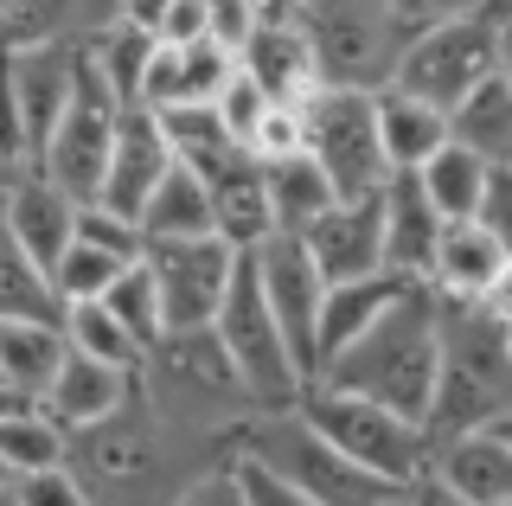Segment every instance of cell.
<instances>
[{
  "label": "cell",
  "instance_id": "obj_1",
  "mask_svg": "<svg viewBox=\"0 0 512 506\" xmlns=\"http://www.w3.org/2000/svg\"><path fill=\"white\" fill-rule=\"evenodd\" d=\"M218 462H231L224 442H205L180 423H167L148 398H135L122 417L71 436V468L96 506H173Z\"/></svg>",
  "mask_w": 512,
  "mask_h": 506
},
{
  "label": "cell",
  "instance_id": "obj_2",
  "mask_svg": "<svg viewBox=\"0 0 512 506\" xmlns=\"http://www.w3.org/2000/svg\"><path fill=\"white\" fill-rule=\"evenodd\" d=\"M320 385L429 423L442 385V295L429 282H410L372 334H359L340 359H327Z\"/></svg>",
  "mask_w": 512,
  "mask_h": 506
},
{
  "label": "cell",
  "instance_id": "obj_3",
  "mask_svg": "<svg viewBox=\"0 0 512 506\" xmlns=\"http://www.w3.org/2000/svg\"><path fill=\"white\" fill-rule=\"evenodd\" d=\"M141 398H148L167 423L205 436V442H224L231 449L237 430L250 417H263L237 372V359L224 353L218 327H199V334H167L148 353V372H141Z\"/></svg>",
  "mask_w": 512,
  "mask_h": 506
},
{
  "label": "cell",
  "instance_id": "obj_4",
  "mask_svg": "<svg viewBox=\"0 0 512 506\" xmlns=\"http://www.w3.org/2000/svg\"><path fill=\"white\" fill-rule=\"evenodd\" d=\"M512 417V327L487 302H442V385L429 436H468Z\"/></svg>",
  "mask_w": 512,
  "mask_h": 506
},
{
  "label": "cell",
  "instance_id": "obj_5",
  "mask_svg": "<svg viewBox=\"0 0 512 506\" xmlns=\"http://www.w3.org/2000/svg\"><path fill=\"white\" fill-rule=\"evenodd\" d=\"M231 455L263 462L269 474H282V481L295 487L301 500H314V506H391L397 494H404V487H391L384 474H372V468L352 462V455H340L301 410L250 417L244 430H237Z\"/></svg>",
  "mask_w": 512,
  "mask_h": 506
},
{
  "label": "cell",
  "instance_id": "obj_6",
  "mask_svg": "<svg viewBox=\"0 0 512 506\" xmlns=\"http://www.w3.org/2000/svg\"><path fill=\"white\" fill-rule=\"evenodd\" d=\"M295 410H301V417H308L340 455H352L359 468L384 474V481L404 487V494L429 474L436 436H429V423L404 417V410H384V404H372V398H352V391H333V385H308Z\"/></svg>",
  "mask_w": 512,
  "mask_h": 506
},
{
  "label": "cell",
  "instance_id": "obj_7",
  "mask_svg": "<svg viewBox=\"0 0 512 506\" xmlns=\"http://www.w3.org/2000/svg\"><path fill=\"white\" fill-rule=\"evenodd\" d=\"M301 26L320 52V77L340 90H391L416 39L391 0H301Z\"/></svg>",
  "mask_w": 512,
  "mask_h": 506
},
{
  "label": "cell",
  "instance_id": "obj_8",
  "mask_svg": "<svg viewBox=\"0 0 512 506\" xmlns=\"http://www.w3.org/2000/svg\"><path fill=\"white\" fill-rule=\"evenodd\" d=\"M218 340L224 353L237 359V372H244L256 410H295L301 391H308V378L295 366V346H288L282 321H276V302H269L263 289V263H256V250H244V263H237V282L231 295H224L218 308Z\"/></svg>",
  "mask_w": 512,
  "mask_h": 506
},
{
  "label": "cell",
  "instance_id": "obj_9",
  "mask_svg": "<svg viewBox=\"0 0 512 506\" xmlns=\"http://www.w3.org/2000/svg\"><path fill=\"white\" fill-rule=\"evenodd\" d=\"M308 154L327 167L340 199H372L397 180L378 135V90H314L308 97Z\"/></svg>",
  "mask_w": 512,
  "mask_h": 506
},
{
  "label": "cell",
  "instance_id": "obj_10",
  "mask_svg": "<svg viewBox=\"0 0 512 506\" xmlns=\"http://www.w3.org/2000/svg\"><path fill=\"white\" fill-rule=\"evenodd\" d=\"M84 84V45L7 52V167H39Z\"/></svg>",
  "mask_w": 512,
  "mask_h": 506
},
{
  "label": "cell",
  "instance_id": "obj_11",
  "mask_svg": "<svg viewBox=\"0 0 512 506\" xmlns=\"http://www.w3.org/2000/svg\"><path fill=\"white\" fill-rule=\"evenodd\" d=\"M487 77H500V26L487 13H474V20H448V26L416 33L391 90H410V97H423V103L455 116Z\"/></svg>",
  "mask_w": 512,
  "mask_h": 506
},
{
  "label": "cell",
  "instance_id": "obj_12",
  "mask_svg": "<svg viewBox=\"0 0 512 506\" xmlns=\"http://www.w3.org/2000/svg\"><path fill=\"white\" fill-rule=\"evenodd\" d=\"M122 97L103 84V71L84 58V84H77V103L71 116L58 122L52 148H45L39 173L58 180L77 205H96L103 199V180H109V161H116V135H122Z\"/></svg>",
  "mask_w": 512,
  "mask_h": 506
},
{
  "label": "cell",
  "instance_id": "obj_13",
  "mask_svg": "<svg viewBox=\"0 0 512 506\" xmlns=\"http://www.w3.org/2000/svg\"><path fill=\"white\" fill-rule=\"evenodd\" d=\"M141 263L160 282L167 334H199V327H218V308L237 282L244 250H231L224 237H173V244H148Z\"/></svg>",
  "mask_w": 512,
  "mask_h": 506
},
{
  "label": "cell",
  "instance_id": "obj_14",
  "mask_svg": "<svg viewBox=\"0 0 512 506\" xmlns=\"http://www.w3.org/2000/svg\"><path fill=\"white\" fill-rule=\"evenodd\" d=\"M256 263H263V289H269V302H276V321H282L288 346H295L301 378L320 385V314H327V276H320V263L308 257L301 237H276V244H263Z\"/></svg>",
  "mask_w": 512,
  "mask_h": 506
},
{
  "label": "cell",
  "instance_id": "obj_15",
  "mask_svg": "<svg viewBox=\"0 0 512 506\" xmlns=\"http://www.w3.org/2000/svg\"><path fill=\"white\" fill-rule=\"evenodd\" d=\"M173 167H180V154H173L167 129H160V109L128 103L122 109V135H116V161H109V180H103V199H96V205L141 225L148 199L160 193V180H167Z\"/></svg>",
  "mask_w": 512,
  "mask_h": 506
},
{
  "label": "cell",
  "instance_id": "obj_16",
  "mask_svg": "<svg viewBox=\"0 0 512 506\" xmlns=\"http://www.w3.org/2000/svg\"><path fill=\"white\" fill-rule=\"evenodd\" d=\"M308 257L320 263L327 289L340 282H365V276H391V244H384V193L372 199H340L320 225L301 237Z\"/></svg>",
  "mask_w": 512,
  "mask_h": 506
},
{
  "label": "cell",
  "instance_id": "obj_17",
  "mask_svg": "<svg viewBox=\"0 0 512 506\" xmlns=\"http://www.w3.org/2000/svg\"><path fill=\"white\" fill-rule=\"evenodd\" d=\"M77 225H84V205L58 180H45L39 167H7V244H20L32 263L58 270L64 250L77 244Z\"/></svg>",
  "mask_w": 512,
  "mask_h": 506
},
{
  "label": "cell",
  "instance_id": "obj_18",
  "mask_svg": "<svg viewBox=\"0 0 512 506\" xmlns=\"http://www.w3.org/2000/svg\"><path fill=\"white\" fill-rule=\"evenodd\" d=\"M212 186V218H218V237L231 250H263L276 244V199H269V167L256 154H231L224 167L205 173Z\"/></svg>",
  "mask_w": 512,
  "mask_h": 506
},
{
  "label": "cell",
  "instance_id": "obj_19",
  "mask_svg": "<svg viewBox=\"0 0 512 506\" xmlns=\"http://www.w3.org/2000/svg\"><path fill=\"white\" fill-rule=\"evenodd\" d=\"M64 359H71L64 327L0 321V410H45Z\"/></svg>",
  "mask_w": 512,
  "mask_h": 506
},
{
  "label": "cell",
  "instance_id": "obj_20",
  "mask_svg": "<svg viewBox=\"0 0 512 506\" xmlns=\"http://www.w3.org/2000/svg\"><path fill=\"white\" fill-rule=\"evenodd\" d=\"M442 237H448V218L429 205L423 180H416V173H397V180L384 186V244H391V276L429 282V276H436V257H442Z\"/></svg>",
  "mask_w": 512,
  "mask_h": 506
},
{
  "label": "cell",
  "instance_id": "obj_21",
  "mask_svg": "<svg viewBox=\"0 0 512 506\" xmlns=\"http://www.w3.org/2000/svg\"><path fill=\"white\" fill-rule=\"evenodd\" d=\"M141 398V372H122V366H103V359H84L71 346V359H64V372H58V385H52V398H45V410L64 423V430H96V423H109V417H122L128 404Z\"/></svg>",
  "mask_w": 512,
  "mask_h": 506
},
{
  "label": "cell",
  "instance_id": "obj_22",
  "mask_svg": "<svg viewBox=\"0 0 512 506\" xmlns=\"http://www.w3.org/2000/svg\"><path fill=\"white\" fill-rule=\"evenodd\" d=\"M237 65H244L276 103H308L314 90H327V77H320V52H314V39H308L301 20L256 26L250 45L237 52Z\"/></svg>",
  "mask_w": 512,
  "mask_h": 506
},
{
  "label": "cell",
  "instance_id": "obj_23",
  "mask_svg": "<svg viewBox=\"0 0 512 506\" xmlns=\"http://www.w3.org/2000/svg\"><path fill=\"white\" fill-rule=\"evenodd\" d=\"M237 77V52L218 39L205 45H160L148 84H141V103L148 109H180V103H218L224 84Z\"/></svg>",
  "mask_w": 512,
  "mask_h": 506
},
{
  "label": "cell",
  "instance_id": "obj_24",
  "mask_svg": "<svg viewBox=\"0 0 512 506\" xmlns=\"http://www.w3.org/2000/svg\"><path fill=\"white\" fill-rule=\"evenodd\" d=\"M429 474L474 506H512V442L500 430H468V436L436 442Z\"/></svg>",
  "mask_w": 512,
  "mask_h": 506
},
{
  "label": "cell",
  "instance_id": "obj_25",
  "mask_svg": "<svg viewBox=\"0 0 512 506\" xmlns=\"http://www.w3.org/2000/svg\"><path fill=\"white\" fill-rule=\"evenodd\" d=\"M506 263H512V250L480 225V218H468V225H448L429 289H436L442 302H487L493 282L506 276Z\"/></svg>",
  "mask_w": 512,
  "mask_h": 506
},
{
  "label": "cell",
  "instance_id": "obj_26",
  "mask_svg": "<svg viewBox=\"0 0 512 506\" xmlns=\"http://www.w3.org/2000/svg\"><path fill=\"white\" fill-rule=\"evenodd\" d=\"M378 135L391 173H423L455 141V122H448V109L410 97V90H378Z\"/></svg>",
  "mask_w": 512,
  "mask_h": 506
},
{
  "label": "cell",
  "instance_id": "obj_27",
  "mask_svg": "<svg viewBox=\"0 0 512 506\" xmlns=\"http://www.w3.org/2000/svg\"><path fill=\"white\" fill-rule=\"evenodd\" d=\"M103 0H0V33L7 52H39V45H90L103 33Z\"/></svg>",
  "mask_w": 512,
  "mask_h": 506
},
{
  "label": "cell",
  "instance_id": "obj_28",
  "mask_svg": "<svg viewBox=\"0 0 512 506\" xmlns=\"http://www.w3.org/2000/svg\"><path fill=\"white\" fill-rule=\"evenodd\" d=\"M404 289H410L404 276H365V282L327 289V314H320V372H327V359H340L359 334H372Z\"/></svg>",
  "mask_w": 512,
  "mask_h": 506
},
{
  "label": "cell",
  "instance_id": "obj_29",
  "mask_svg": "<svg viewBox=\"0 0 512 506\" xmlns=\"http://www.w3.org/2000/svg\"><path fill=\"white\" fill-rule=\"evenodd\" d=\"M269 167V199H276V231L282 237H308L320 218L340 205V186L327 180V167L314 154H288V161H263Z\"/></svg>",
  "mask_w": 512,
  "mask_h": 506
},
{
  "label": "cell",
  "instance_id": "obj_30",
  "mask_svg": "<svg viewBox=\"0 0 512 506\" xmlns=\"http://www.w3.org/2000/svg\"><path fill=\"white\" fill-rule=\"evenodd\" d=\"M141 231H148V244H173V237H218L205 173L186 167V161L173 167L167 180H160V193L148 199V212H141Z\"/></svg>",
  "mask_w": 512,
  "mask_h": 506
},
{
  "label": "cell",
  "instance_id": "obj_31",
  "mask_svg": "<svg viewBox=\"0 0 512 506\" xmlns=\"http://www.w3.org/2000/svg\"><path fill=\"white\" fill-rule=\"evenodd\" d=\"M0 321H32V327H64L71 302H64L58 276L45 263H32L20 244L0 250Z\"/></svg>",
  "mask_w": 512,
  "mask_h": 506
},
{
  "label": "cell",
  "instance_id": "obj_32",
  "mask_svg": "<svg viewBox=\"0 0 512 506\" xmlns=\"http://www.w3.org/2000/svg\"><path fill=\"white\" fill-rule=\"evenodd\" d=\"M423 193L429 205L448 218V225H468V218H480V205H487V186H493V161H480L474 148H461V141H448V148L429 161L423 173Z\"/></svg>",
  "mask_w": 512,
  "mask_h": 506
},
{
  "label": "cell",
  "instance_id": "obj_33",
  "mask_svg": "<svg viewBox=\"0 0 512 506\" xmlns=\"http://www.w3.org/2000/svg\"><path fill=\"white\" fill-rule=\"evenodd\" d=\"M71 462V430L52 410H0V468L13 474H39Z\"/></svg>",
  "mask_w": 512,
  "mask_h": 506
},
{
  "label": "cell",
  "instance_id": "obj_34",
  "mask_svg": "<svg viewBox=\"0 0 512 506\" xmlns=\"http://www.w3.org/2000/svg\"><path fill=\"white\" fill-rule=\"evenodd\" d=\"M448 122H455L461 148H474L480 161H493V167H512V84L506 77H487Z\"/></svg>",
  "mask_w": 512,
  "mask_h": 506
},
{
  "label": "cell",
  "instance_id": "obj_35",
  "mask_svg": "<svg viewBox=\"0 0 512 506\" xmlns=\"http://www.w3.org/2000/svg\"><path fill=\"white\" fill-rule=\"evenodd\" d=\"M154 52H160V39L135 33V26H122V20H109L103 33H96V39L84 45V58H90L96 71H103V84L116 90L122 103H141V84H148Z\"/></svg>",
  "mask_w": 512,
  "mask_h": 506
},
{
  "label": "cell",
  "instance_id": "obj_36",
  "mask_svg": "<svg viewBox=\"0 0 512 506\" xmlns=\"http://www.w3.org/2000/svg\"><path fill=\"white\" fill-rule=\"evenodd\" d=\"M160 129H167L173 154H180L186 167H199V173L224 167L231 154H250V148H237V141H231V129H224V116H218V103H180V109H160Z\"/></svg>",
  "mask_w": 512,
  "mask_h": 506
},
{
  "label": "cell",
  "instance_id": "obj_37",
  "mask_svg": "<svg viewBox=\"0 0 512 506\" xmlns=\"http://www.w3.org/2000/svg\"><path fill=\"white\" fill-rule=\"evenodd\" d=\"M64 334L84 359H103V366H122V372H148V346L122 327V314L109 302H71V321Z\"/></svg>",
  "mask_w": 512,
  "mask_h": 506
},
{
  "label": "cell",
  "instance_id": "obj_38",
  "mask_svg": "<svg viewBox=\"0 0 512 506\" xmlns=\"http://www.w3.org/2000/svg\"><path fill=\"white\" fill-rule=\"evenodd\" d=\"M103 302L122 314V327H128V334H135L141 346H148V353H154L160 340H167V308H160V282H154L148 263H135V270H128L116 289L103 295Z\"/></svg>",
  "mask_w": 512,
  "mask_h": 506
},
{
  "label": "cell",
  "instance_id": "obj_39",
  "mask_svg": "<svg viewBox=\"0 0 512 506\" xmlns=\"http://www.w3.org/2000/svg\"><path fill=\"white\" fill-rule=\"evenodd\" d=\"M0 506H96L90 487L77 481V468H39V474H13L0 468Z\"/></svg>",
  "mask_w": 512,
  "mask_h": 506
},
{
  "label": "cell",
  "instance_id": "obj_40",
  "mask_svg": "<svg viewBox=\"0 0 512 506\" xmlns=\"http://www.w3.org/2000/svg\"><path fill=\"white\" fill-rule=\"evenodd\" d=\"M269 103H276V97H269V90L256 84L244 65H237V77L224 84V97H218V116H224V129H231L237 148H250V141H256V129H263V116H269Z\"/></svg>",
  "mask_w": 512,
  "mask_h": 506
},
{
  "label": "cell",
  "instance_id": "obj_41",
  "mask_svg": "<svg viewBox=\"0 0 512 506\" xmlns=\"http://www.w3.org/2000/svg\"><path fill=\"white\" fill-rule=\"evenodd\" d=\"M256 161H288V154H308V103H269L263 129L250 141Z\"/></svg>",
  "mask_w": 512,
  "mask_h": 506
},
{
  "label": "cell",
  "instance_id": "obj_42",
  "mask_svg": "<svg viewBox=\"0 0 512 506\" xmlns=\"http://www.w3.org/2000/svg\"><path fill=\"white\" fill-rule=\"evenodd\" d=\"M231 462H237V481H244V500L250 506H314V500H301L282 474H269L263 462H250V455H231Z\"/></svg>",
  "mask_w": 512,
  "mask_h": 506
},
{
  "label": "cell",
  "instance_id": "obj_43",
  "mask_svg": "<svg viewBox=\"0 0 512 506\" xmlns=\"http://www.w3.org/2000/svg\"><path fill=\"white\" fill-rule=\"evenodd\" d=\"M397 13H404L410 33H429V26H448V20H474V13H487V0H391Z\"/></svg>",
  "mask_w": 512,
  "mask_h": 506
},
{
  "label": "cell",
  "instance_id": "obj_44",
  "mask_svg": "<svg viewBox=\"0 0 512 506\" xmlns=\"http://www.w3.org/2000/svg\"><path fill=\"white\" fill-rule=\"evenodd\" d=\"M173 506H250L244 500V481H237V462H218L212 474H199V481H192Z\"/></svg>",
  "mask_w": 512,
  "mask_h": 506
},
{
  "label": "cell",
  "instance_id": "obj_45",
  "mask_svg": "<svg viewBox=\"0 0 512 506\" xmlns=\"http://www.w3.org/2000/svg\"><path fill=\"white\" fill-rule=\"evenodd\" d=\"M212 39V0H173L160 45H205Z\"/></svg>",
  "mask_w": 512,
  "mask_h": 506
},
{
  "label": "cell",
  "instance_id": "obj_46",
  "mask_svg": "<svg viewBox=\"0 0 512 506\" xmlns=\"http://www.w3.org/2000/svg\"><path fill=\"white\" fill-rule=\"evenodd\" d=\"M480 225H487L500 244L512 250V167H493V186H487V205H480Z\"/></svg>",
  "mask_w": 512,
  "mask_h": 506
},
{
  "label": "cell",
  "instance_id": "obj_47",
  "mask_svg": "<svg viewBox=\"0 0 512 506\" xmlns=\"http://www.w3.org/2000/svg\"><path fill=\"white\" fill-rule=\"evenodd\" d=\"M167 13H173V0H116V20L135 26V33H148V39L167 33Z\"/></svg>",
  "mask_w": 512,
  "mask_h": 506
},
{
  "label": "cell",
  "instance_id": "obj_48",
  "mask_svg": "<svg viewBox=\"0 0 512 506\" xmlns=\"http://www.w3.org/2000/svg\"><path fill=\"white\" fill-rule=\"evenodd\" d=\"M410 506H474V500H461L455 487H442L436 474H423V481L410 487Z\"/></svg>",
  "mask_w": 512,
  "mask_h": 506
},
{
  "label": "cell",
  "instance_id": "obj_49",
  "mask_svg": "<svg viewBox=\"0 0 512 506\" xmlns=\"http://www.w3.org/2000/svg\"><path fill=\"white\" fill-rule=\"evenodd\" d=\"M487 308H493V314H500V321L512 327V263H506V276H500V282H493V295H487Z\"/></svg>",
  "mask_w": 512,
  "mask_h": 506
},
{
  "label": "cell",
  "instance_id": "obj_50",
  "mask_svg": "<svg viewBox=\"0 0 512 506\" xmlns=\"http://www.w3.org/2000/svg\"><path fill=\"white\" fill-rule=\"evenodd\" d=\"M500 77L512 84V26H500Z\"/></svg>",
  "mask_w": 512,
  "mask_h": 506
},
{
  "label": "cell",
  "instance_id": "obj_51",
  "mask_svg": "<svg viewBox=\"0 0 512 506\" xmlns=\"http://www.w3.org/2000/svg\"><path fill=\"white\" fill-rule=\"evenodd\" d=\"M487 20L493 26H512V0H487Z\"/></svg>",
  "mask_w": 512,
  "mask_h": 506
},
{
  "label": "cell",
  "instance_id": "obj_52",
  "mask_svg": "<svg viewBox=\"0 0 512 506\" xmlns=\"http://www.w3.org/2000/svg\"><path fill=\"white\" fill-rule=\"evenodd\" d=\"M493 430H500V436H506V442H512V417H500V423H493Z\"/></svg>",
  "mask_w": 512,
  "mask_h": 506
},
{
  "label": "cell",
  "instance_id": "obj_53",
  "mask_svg": "<svg viewBox=\"0 0 512 506\" xmlns=\"http://www.w3.org/2000/svg\"><path fill=\"white\" fill-rule=\"evenodd\" d=\"M391 506H410V494H397V500H391Z\"/></svg>",
  "mask_w": 512,
  "mask_h": 506
}]
</instances>
